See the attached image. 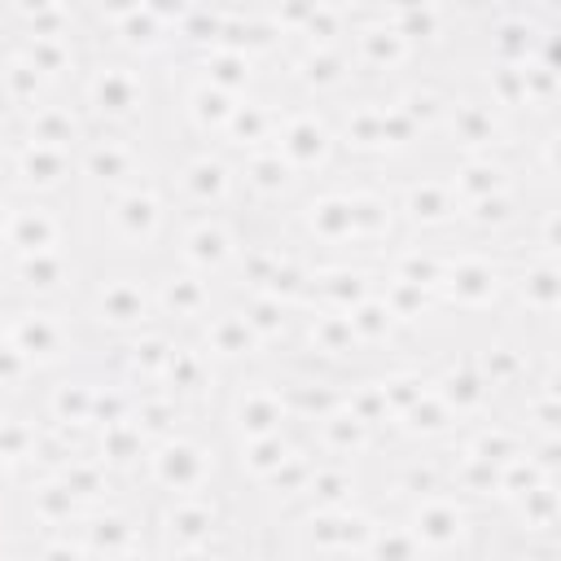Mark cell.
I'll return each instance as SVG.
<instances>
[{"mask_svg":"<svg viewBox=\"0 0 561 561\" xmlns=\"http://www.w3.org/2000/svg\"><path fill=\"white\" fill-rule=\"evenodd\" d=\"M83 206L79 219V241H88L92 263H131V267H153L167 254V232L175 202L162 184V175L114 188V193H75Z\"/></svg>","mask_w":561,"mask_h":561,"instance_id":"6da1fadb","label":"cell"},{"mask_svg":"<svg viewBox=\"0 0 561 561\" xmlns=\"http://www.w3.org/2000/svg\"><path fill=\"white\" fill-rule=\"evenodd\" d=\"M70 96L79 101L92 131H118V136H136L145 145H158L153 136H158L162 96H158V70L153 66L92 48Z\"/></svg>","mask_w":561,"mask_h":561,"instance_id":"7a4b0ae2","label":"cell"},{"mask_svg":"<svg viewBox=\"0 0 561 561\" xmlns=\"http://www.w3.org/2000/svg\"><path fill=\"white\" fill-rule=\"evenodd\" d=\"M70 307L96 351L145 324H158L149 267H131V263H92Z\"/></svg>","mask_w":561,"mask_h":561,"instance_id":"3957f363","label":"cell"},{"mask_svg":"<svg viewBox=\"0 0 561 561\" xmlns=\"http://www.w3.org/2000/svg\"><path fill=\"white\" fill-rule=\"evenodd\" d=\"M508 272H513V254H508V250L451 237L443 276H438V285H434L438 311H443L447 320H465V324H486V320H495V316L504 311Z\"/></svg>","mask_w":561,"mask_h":561,"instance_id":"277c9868","label":"cell"},{"mask_svg":"<svg viewBox=\"0 0 561 561\" xmlns=\"http://www.w3.org/2000/svg\"><path fill=\"white\" fill-rule=\"evenodd\" d=\"M224 438L219 430L210 434V425L193 421L158 443H149L145 465L136 473V482H145V491L158 495H188V491H215L224 478Z\"/></svg>","mask_w":561,"mask_h":561,"instance_id":"5b68a950","label":"cell"},{"mask_svg":"<svg viewBox=\"0 0 561 561\" xmlns=\"http://www.w3.org/2000/svg\"><path fill=\"white\" fill-rule=\"evenodd\" d=\"M245 237H250V224L241 215H228V210H184V206H175L171 232H167V254L162 259L210 276L228 294V276H232V267L241 259Z\"/></svg>","mask_w":561,"mask_h":561,"instance_id":"8992f818","label":"cell"},{"mask_svg":"<svg viewBox=\"0 0 561 561\" xmlns=\"http://www.w3.org/2000/svg\"><path fill=\"white\" fill-rule=\"evenodd\" d=\"M4 337L39 368H66L96 355L70 302H4Z\"/></svg>","mask_w":561,"mask_h":561,"instance_id":"52a82bcc","label":"cell"},{"mask_svg":"<svg viewBox=\"0 0 561 561\" xmlns=\"http://www.w3.org/2000/svg\"><path fill=\"white\" fill-rule=\"evenodd\" d=\"M162 184L175 206L184 210H228L241 215V184H237V158L219 145H180L175 153H162Z\"/></svg>","mask_w":561,"mask_h":561,"instance_id":"ba28073f","label":"cell"},{"mask_svg":"<svg viewBox=\"0 0 561 561\" xmlns=\"http://www.w3.org/2000/svg\"><path fill=\"white\" fill-rule=\"evenodd\" d=\"M92 259L83 245L0 254V302H75Z\"/></svg>","mask_w":561,"mask_h":561,"instance_id":"9c48e42d","label":"cell"},{"mask_svg":"<svg viewBox=\"0 0 561 561\" xmlns=\"http://www.w3.org/2000/svg\"><path fill=\"white\" fill-rule=\"evenodd\" d=\"M522 140V127L500 114L495 105H486L469 83H451V96H447V110L430 136V149L451 158V153H482V149H504L513 153Z\"/></svg>","mask_w":561,"mask_h":561,"instance_id":"30bf717a","label":"cell"},{"mask_svg":"<svg viewBox=\"0 0 561 561\" xmlns=\"http://www.w3.org/2000/svg\"><path fill=\"white\" fill-rule=\"evenodd\" d=\"M302 180H320L329 175L337 162H342V149H337V131H333V118L324 105H311V101H298V96H285L280 92V114H276V127H272V140H267Z\"/></svg>","mask_w":561,"mask_h":561,"instance_id":"8fae6325","label":"cell"},{"mask_svg":"<svg viewBox=\"0 0 561 561\" xmlns=\"http://www.w3.org/2000/svg\"><path fill=\"white\" fill-rule=\"evenodd\" d=\"M75 167H79L75 193H114L162 175V149L118 131H88V140L75 149Z\"/></svg>","mask_w":561,"mask_h":561,"instance_id":"7c38bea8","label":"cell"},{"mask_svg":"<svg viewBox=\"0 0 561 561\" xmlns=\"http://www.w3.org/2000/svg\"><path fill=\"white\" fill-rule=\"evenodd\" d=\"M394 180V210H399V237L412 241H451L456 237V219H460V202L438 167H416V171H399L390 167Z\"/></svg>","mask_w":561,"mask_h":561,"instance_id":"4fadbf2b","label":"cell"},{"mask_svg":"<svg viewBox=\"0 0 561 561\" xmlns=\"http://www.w3.org/2000/svg\"><path fill=\"white\" fill-rule=\"evenodd\" d=\"M491 508H478L469 504L465 495L456 491H430V495H416L408 504H399V517L408 522V530L416 535L421 543V557H443V552H473V539L482 535V522H486Z\"/></svg>","mask_w":561,"mask_h":561,"instance_id":"5bb4252c","label":"cell"},{"mask_svg":"<svg viewBox=\"0 0 561 561\" xmlns=\"http://www.w3.org/2000/svg\"><path fill=\"white\" fill-rule=\"evenodd\" d=\"M557 311H561V267H557V254L517 250L500 320H513L517 329H530L539 337H557Z\"/></svg>","mask_w":561,"mask_h":561,"instance_id":"9a60e30c","label":"cell"},{"mask_svg":"<svg viewBox=\"0 0 561 561\" xmlns=\"http://www.w3.org/2000/svg\"><path fill=\"white\" fill-rule=\"evenodd\" d=\"M351 66L359 75V88H390L425 66V53L390 22V18H355L346 35Z\"/></svg>","mask_w":561,"mask_h":561,"instance_id":"2e32d148","label":"cell"},{"mask_svg":"<svg viewBox=\"0 0 561 561\" xmlns=\"http://www.w3.org/2000/svg\"><path fill=\"white\" fill-rule=\"evenodd\" d=\"M0 188L13 197H75L79 188L75 149L31 145L13 136L0 158Z\"/></svg>","mask_w":561,"mask_h":561,"instance_id":"e0dca14e","label":"cell"},{"mask_svg":"<svg viewBox=\"0 0 561 561\" xmlns=\"http://www.w3.org/2000/svg\"><path fill=\"white\" fill-rule=\"evenodd\" d=\"M149 280H153V307H158V320L175 333H193L228 294L224 285H215L210 276L193 272V267H180V263H153L149 267Z\"/></svg>","mask_w":561,"mask_h":561,"instance_id":"ac0fdd59","label":"cell"},{"mask_svg":"<svg viewBox=\"0 0 561 561\" xmlns=\"http://www.w3.org/2000/svg\"><path fill=\"white\" fill-rule=\"evenodd\" d=\"M202 351H206V359L228 377V373H237V368H259V364H267L272 359V351L263 346V337L250 329V320L237 311V302L232 298H224L193 333H188Z\"/></svg>","mask_w":561,"mask_h":561,"instance_id":"d6986e66","label":"cell"},{"mask_svg":"<svg viewBox=\"0 0 561 561\" xmlns=\"http://www.w3.org/2000/svg\"><path fill=\"white\" fill-rule=\"evenodd\" d=\"M425 373H430V386L438 390V399H443L465 425L495 412V394H491V386L482 381V373H478V364H473V355H469L465 342L451 346L447 355H430V359H425Z\"/></svg>","mask_w":561,"mask_h":561,"instance_id":"ffe728a7","label":"cell"},{"mask_svg":"<svg viewBox=\"0 0 561 561\" xmlns=\"http://www.w3.org/2000/svg\"><path fill=\"white\" fill-rule=\"evenodd\" d=\"M88 44L101 48V53H118L127 61H140V66H153L158 70L162 61L175 57V26H167L162 18H153L140 4V9L123 13L118 22L101 26L96 35H88Z\"/></svg>","mask_w":561,"mask_h":561,"instance_id":"44dd1931","label":"cell"},{"mask_svg":"<svg viewBox=\"0 0 561 561\" xmlns=\"http://www.w3.org/2000/svg\"><path fill=\"white\" fill-rule=\"evenodd\" d=\"M377 285H381V263H373V259H311L302 302L351 311L355 302L377 294Z\"/></svg>","mask_w":561,"mask_h":561,"instance_id":"7402d4cb","label":"cell"},{"mask_svg":"<svg viewBox=\"0 0 561 561\" xmlns=\"http://www.w3.org/2000/svg\"><path fill=\"white\" fill-rule=\"evenodd\" d=\"M158 386H162L167 394H175L184 408L210 416V412H215V399H219V390H224V373L206 359V351H202L188 333H180L175 346H171V355H167V368H162Z\"/></svg>","mask_w":561,"mask_h":561,"instance_id":"603a6c76","label":"cell"},{"mask_svg":"<svg viewBox=\"0 0 561 561\" xmlns=\"http://www.w3.org/2000/svg\"><path fill=\"white\" fill-rule=\"evenodd\" d=\"M302 430V438L320 451V456H329V460H373L377 451H386V434L381 430H373L355 408H346V399L342 403H333L324 416H316L311 425H298Z\"/></svg>","mask_w":561,"mask_h":561,"instance_id":"cb8c5ba5","label":"cell"},{"mask_svg":"<svg viewBox=\"0 0 561 561\" xmlns=\"http://www.w3.org/2000/svg\"><path fill=\"white\" fill-rule=\"evenodd\" d=\"M162 66H171V70L180 75V118H184V140H180V145H188V140L215 145L219 131H224V123H228V114H232V105H237L241 96H232V92H224V88L197 79V75L184 70L175 57L162 61Z\"/></svg>","mask_w":561,"mask_h":561,"instance_id":"d4e9b609","label":"cell"},{"mask_svg":"<svg viewBox=\"0 0 561 561\" xmlns=\"http://www.w3.org/2000/svg\"><path fill=\"white\" fill-rule=\"evenodd\" d=\"M18 140H31V145H53V149H79L88 140V118L79 110V101L70 92H57L48 101H39L35 110H26L22 118L9 123Z\"/></svg>","mask_w":561,"mask_h":561,"instance_id":"484cf974","label":"cell"},{"mask_svg":"<svg viewBox=\"0 0 561 561\" xmlns=\"http://www.w3.org/2000/svg\"><path fill=\"white\" fill-rule=\"evenodd\" d=\"M237 302V311L250 320V329L263 337V346L272 351V359H285L294 351V337H298V316L302 307L272 294V289H232L228 294Z\"/></svg>","mask_w":561,"mask_h":561,"instance_id":"4316f807","label":"cell"},{"mask_svg":"<svg viewBox=\"0 0 561 561\" xmlns=\"http://www.w3.org/2000/svg\"><path fill=\"white\" fill-rule=\"evenodd\" d=\"M9 44H18L26 53V61L57 88V92H70L88 66V35H4Z\"/></svg>","mask_w":561,"mask_h":561,"instance_id":"83f0119b","label":"cell"},{"mask_svg":"<svg viewBox=\"0 0 561 561\" xmlns=\"http://www.w3.org/2000/svg\"><path fill=\"white\" fill-rule=\"evenodd\" d=\"M443 175L456 193V202H478L486 193H500L508 184H517V162L504 149H482V153H451L443 158Z\"/></svg>","mask_w":561,"mask_h":561,"instance_id":"f1b7e54d","label":"cell"},{"mask_svg":"<svg viewBox=\"0 0 561 561\" xmlns=\"http://www.w3.org/2000/svg\"><path fill=\"white\" fill-rule=\"evenodd\" d=\"M465 430V421L438 399L434 386H425L390 425V438L394 443H408V447H447L456 434Z\"/></svg>","mask_w":561,"mask_h":561,"instance_id":"f546056e","label":"cell"},{"mask_svg":"<svg viewBox=\"0 0 561 561\" xmlns=\"http://www.w3.org/2000/svg\"><path fill=\"white\" fill-rule=\"evenodd\" d=\"M48 96H57V88L26 61V53L18 44L4 39L0 44V118L13 123L26 110H35L39 101H48Z\"/></svg>","mask_w":561,"mask_h":561,"instance_id":"4dcf8cb0","label":"cell"},{"mask_svg":"<svg viewBox=\"0 0 561 561\" xmlns=\"http://www.w3.org/2000/svg\"><path fill=\"white\" fill-rule=\"evenodd\" d=\"M88 451L123 482H136L140 465H145V451H149V438L136 430L131 416H118V421H105L88 434Z\"/></svg>","mask_w":561,"mask_h":561,"instance_id":"1f68e13d","label":"cell"},{"mask_svg":"<svg viewBox=\"0 0 561 561\" xmlns=\"http://www.w3.org/2000/svg\"><path fill=\"white\" fill-rule=\"evenodd\" d=\"M39 368L0 333V403H26L39 386Z\"/></svg>","mask_w":561,"mask_h":561,"instance_id":"d6a6232c","label":"cell"},{"mask_svg":"<svg viewBox=\"0 0 561 561\" xmlns=\"http://www.w3.org/2000/svg\"><path fill=\"white\" fill-rule=\"evenodd\" d=\"M75 9L83 13V22H88V35H92V31L110 26V22H118L123 13L140 9V0H75Z\"/></svg>","mask_w":561,"mask_h":561,"instance_id":"836d02e7","label":"cell"},{"mask_svg":"<svg viewBox=\"0 0 561 561\" xmlns=\"http://www.w3.org/2000/svg\"><path fill=\"white\" fill-rule=\"evenodd\" d=\"M61 4H75V0H0V13L9 26L35 18V13H48V9H61Z\"/></svg>","mask_w":561,"mask_h":561,"instance_id":"e575fe53","label":"cell"},{"mask_svg":"<svg viewBox=\"0 0 561 561\" xmlns=\"http://www.w3.org/2000/svg\"><path fill=\"white\" fill-rule=\"evenodd\" d=\"M333 4H342L351 18H377L386 0H333Z\"/></svg>","mask_w":561,"mask_h":561,"instance_id":"d590c367","label":"cell"},{"mask_svg":"<svg viewBox=\"0 0 561 561\" xmlns=\"http://www.w3.org/2000/svg\"><path fill=\"white\" fill-rule=\"evenodd\" d=\"M504 4H522V9H539V13H552V0H504Z\"/></svg>","mask_w":561,"mask_h":561,"instance_id":"8d00e7d4","label":"cell"},{"mask_svg":"<svg viewBox=\"0 0 561 561\" xmlns=\"http://www.w3.org/2000/svg\"><path fill=\"white\" fill-rule=\"evenodd\" d=\"M9 140H13V127L0 118V158H4V149H9Z\"/></svg>","mask_w":561,"mask_h":561,"instance_id":"74e56055","label":"cell"},{"mask_svg":"<svg viewBox=\"0 0 561 561\" xmlns=\"http://www.w3.org/2000/svg\"><path fill=\"white\" fill-rule=\"evenodd\" d=\"M0 333H4V302H0Z\"/></svg>","mask_w":561,"mask_h":561,"instance_id":"f35d334b","label":"cell"}]
</instances>
